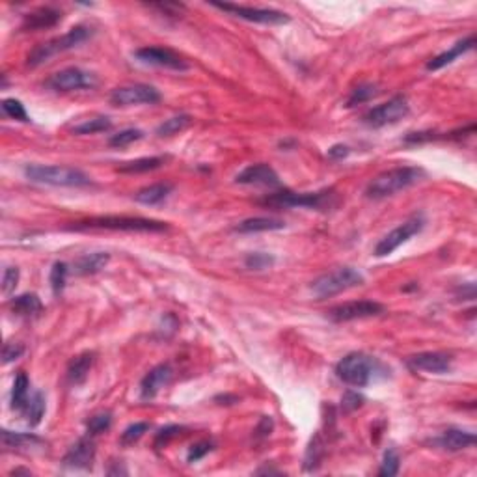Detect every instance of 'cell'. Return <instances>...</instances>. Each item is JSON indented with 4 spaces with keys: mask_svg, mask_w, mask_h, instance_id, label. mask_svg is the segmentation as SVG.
I'll use <instances>...</instances> for the list:
<instances>
[{
    "mask_svg": "<svg viewBox=\"0 0 477 477\" xmlns=\"http://www.w3.org/2000/svg\"><path fill=\"white\" fill-rule=\"evenodd\" d=\"M379 362L365 353H349L336 365V375L341 382L353 388H364L375 379Z\"/></svg>",
    "mask_w": 477,
    "mask_h": 477,
    "instance_id": "6",
    "label": "cell"
},
{
    "mask_svg": "<svg viewBox=\"0 0 477 477\" xmlns=\"http://www.w3.org/2000/svg\"><path fill=\"white\" fill-rule=\"evenodd\" d=\"M399 466H401L399 453L395 452V449H388V452L384 453V459H382V462H380L379 476L380 477L397 476V472H399Z\"/></svg>",
    "mask_w": 477,
    "mask_h": 477,
    "instance_id": "39",
    "label": "cell"
},
{
    "mask_svg": "<svg viewBox=\"0 0 477 477\" xmlns=\"http://www.w3.org/2000/svg\"><path fill=\"white\" fill-rule=\"evenodd\" d=\"M26 179L32 183L51 187H71V189H81V187L92 185L90 175H86L83 170L71 168V166H49V165H28L25 168Z\"/></svg>",
    "mask_w": 477,
    "mask_h": 477,
    "instance_id": "4",
    "label": "cell"
},
{
    "mask_svg": "<svg viewBox=\"0 0 477 477\" xmlns=\"http://www.w3.org/2000/svg\"><path fill=\"white\" fill-rule=\"evenodd\" d=\"M0 438H2V446L8 449H23V447H34L42 444L37 436L28 435V432H13L8 429L0 431Z\"/></svg>",
    "mask_w": 477,
    "mask_h": 477,
    "instance_id": "28",
    "label": "cell"
},
{
    "mask_svg": "<svg viewBox=\"0 0 477 477\" xmlns=\"http://www.w3.org/2000/svg\"><path fill=\"white\" fill-rule=\"evenodd\" d=\"M144 139V133L140 129H125V131H119V133L112 134L108 144L112 148H125V146L133 144L136 140Z\"/></svg>",
    "mask_w": 477,
    "mask_h": 477,
    "instance_id": "38",
    "label": "cell"
},
{
    "mask_svg": "<svg viewBox=\"0 0 477 477\" xmlns=\"http://www.w3.org/2000/svg\"><path fill=\"white\" fill-rule=\"evenodd\" d=\"M45 86L52 92H77V90H92L98 86V77L81 67H66L62 71L52 73L45 81Z\"/></svg>",
    "mask_w": 477,
    "mask_h": 477,
    "instance_id": "8",
    "label": "cell"
},
{
    "mask_svg": "<svg viewBox=\"0 0 477 477\" xmlns=\"http://www.w3.org/2000/svg\"><path fill=\"white\" fill-rule=\"evenodd\" d=\"M436 444L447 449V452H462V449H466V447L476 444V435L462 431V429H447V431L442 432Z\"/></svg>",
    "mask_w": 477,
    "mask_h": 477,
    "instance_id": "21",
    "label": "cell"
},
{
    "mask_svg": "<svg viewBox=\"0 0 477 477\" xmlns=\"http://www.w3.org/2000/svg\"><path fill=\"white\" fill-rule=\"evenodd\" d=\"M183 431H185V427H183V425H166V427H163V429L157 432V436H155V447L168 446L170 442L174 440V438H177V436H179Z\"/></svg>",
    "mask_w": 477,
    "mask_h": 477,
    "instance_id": "42",
    "label": "cell"
},
{
    "mask_svg": "<svg viewBox=\"0 0 477 477\" xmlns=\"http://www.w3.org/2000/svg\"><path fill=\"white\" fill-rule=\"evenodd\" d=\"M112 427V414L110 412H99V414L92 416L86 423L88 435L95 436L101 435V432L108 431Z\"/></svg>",
    "mask_w": 477,
    "mask_h": 477,
    "instance_id": "35",
    "label": "cell"
},
{
    "mask_svg": "<svg viewBox=\"0 0 477 477\" xmlns=\"http://www.w3.org/2000/svg\"><path fill=\"white\" fill-rule=\"evenodd\" d=\"M174 187L170 183H155V185L144 187L134 194V201H139L142 206H157L160 201H165L170 196Z\"/></svg>",
    "mask_w": 477,
    "mask_h": 477,
    "instance_id": "25",
    "label": "cell"
},
{
    "mask_svg": "<svg viewBox=\"0 0 477 477\" xmlns=\"http://www.w3.org/2000/svg\"><path fill=\"white\" fill-rule=\"evenodd\" d=\"M149 431V423L148 421H136L133 425H129L124 432H122V438L119 442L124 444V446H131L134 442H139L146 432Z\"/></svg>",
    "mask_w": 477,
    "mask_h": 477,
    "instance_id": "41",
    "label": "cell"
},
{
    "mask_svg": "<svg viewBox=\"0 0 477 477\" xmlns=\"http://www.w3.org/2000/svg\"><path fill=\"white\" fill-rule=\"evenodd\" d=\"M362 283H364L362 272L353 267H339L336 271H330L323 276H319L315 282H312L310 289H312L313 297L323 300V298L336 297L339 293L358 288Z\"/></svg>",
    "mask_w": 477,
    "mask_h": 477,
    "instance_id": "7",
    "label": "cell"
},
{
    "mask_svg": "<svg viewBox=\"0 0 477 477\" xmlns=\"http://www.w3.org/2000/svg\"><path fill=\"white\" fill-rule=\"evenodd\" d=\"M423 177H425V172L418 166H399V168L386 170L370 181V185L365 187V196L370 200H382L420 183Z\"/></svg>",
    "mask_w": 477,
    "mask_h": 477,
    "instance_id": "1",
    "label": "cell"
},
{
    "mask_svg": "<svg viewBox=\"0 0 477 477\" xmlns=\"http://www.w3.org/2000/svg\"><path fill=\"white\" fill-rule=\"evenodd\" d=\"M377 93H379V90H377L375 84H371V83L360 84V86H356L353 92H351L349 99H347V107H356V105L365 103V101L373 99Z\"/></svg>",
    "mask_w": 477,
    "mask_h": 477,
    "instance_id": "34",
    "label": "cell"
},
{
    "mask_svg": "<svg viewBox=\"0 0 477 477\" xmlns=\"http://www.w3.org/2000/svg\"><path fill=\"white\" fill-rule=\"evenodd\" d=\"M190 124H192V118H190L189 114H179V116H174V118H168L166 122H163L157 127V134L159 136H172V134L185 131Z\"/></svg>",
    "mask_w": 477,
    "mask_h": 477,
    "instance_id": "33",
    "label": "cell"
},
{
    "mask_svg": "<svg viewBox=\"0 0 477 477\" xmlns=\"http://www.w3.org/2000/svg\"><path fill=\"white\" fill-rule=\"evenodd\" d=\"M110 261V256L107 252H93V254H84L75 261V272L81 276H88V274H98L99 271H103Z\"/></svg>",
    "mask_w": 477,
    "mask_h": 477,
    "instance_id": "24",
    "label": "cell"
},
{
    "mask_svg": "<svg viewBox=\"0 0 477 477\" xmlns=\"http://www.w3.org/2000/svg\"><path fill=\"white\" fill-rule=\"evenodd\" d=\"M2 110L11 119H17V122H23V124L30 122V118H28V114L25 110V105L19 99H4L2 101Z\"/></svg>",
    "mask_w": 477,
    "mask_h": 477,
    "instance_id": "40",
    "label": "cell"
},
{
    "mask_svg": "<svg viewBox=\"0 0 477 477\" xmlns=\"http://www.w3.org/2000/svg\"><path fill=\"white\" fill-rule=\"evenodd\" d=\"M160 101V92L149 84H129L119 86L110 93L114 107H134V105H155Z\"/></svg>",
    "mask_w": 477,
    "mask_h": 477,
    "instance_id": "11",
    "label": "cell"
},
{
    "mask_svg": "<svg viewBox=\"0 0 477 477\" xmlns=\"http://www.w3.org/2000/svg\"><path fill=\"white\" fill-rule=\"evenodd\" d=\"M235 183L239 185H254V187H280V177L274 172V168L269 165H250L239 172L235 177Z\"/></svg>",
    "mask_w": 477,
    "mask_h": 477,
    "instance_id": "18",
    "label": "cell"
},
{
    "mask_svg": "<svg viewBox=\"0 0 477 477\" xmlns=\"http://www.w3.org/2000/svg\"><path fill=\"white\" fill-rule=\"evenodd\" d=\"M362 405H364V397L360 394H356V391H347V394L343 395V399H341V408H343L345 412L356 411V408H360Z\"/></svg>",
    "mask_w": 477,
    "mask_h": 477,
    "instance_id": "45",
    "label": "cell"
},
{
    "mask_svg": "<svg viewBox=\"0 0 477 477\" xmlns=\"http://www.w3.org/2000/svg\"><path fill=\"white\" fill-rule=\"evenodd\" d=\"M174 379V370L170 364H159L155 365L153 370H149L146 377L140 382V397L142 399H153L155 395L159 394L163 388L172 382Z\"/></svg>",
    "mask_w": 477,
    "mask_h": 477,
    "instance_id": "17",
    "label": "cell"
},
{
    "mask_svg": "<svg viewBox=\"0 0 477 477\" xmlns=\"http://www.w3.org/2000/svg\"><path fill=\"white\" fill-rule=\"evenodd\" d=\"M25 416H26V423L30 427L40 425V421L43 420V416H45V395L42 391H36V394L32 395L28 403L25 406Z\"/></svg>",
    "mask_w": 477,
    "mask_h": 477,
    "instance_id": "30",
    "label": "cell"
},
{
    "mask_svg": "<svg viewBox=\"0 0 477 477\" xmlns=\"http://www.w3.org/2000/svg\"><path fill=\"white\" fill-rule=\"evenodd\" d=\"M10 306L13 310V313L23 315V317H34V315H37L43 310L42 300L34 293H25V295L11 298Z\"/></svg>",
    "mask_w": 477,
    "mask_h": 477,
    "instance_id": "27",
    "label": "cell"
},
{
    "mask_svg": "<svg viewBox=\"0 0 477 477\" xmlns=\"http://www.w3.org/2000/svg\"><path fill=\"white\" fill-rule=\"evenodd\" d=\"M60 21H62V11L43 6V8L26 13L23 19V30H45V28L57 26Z\"/></svg>",
    "mask_w": 477,
    "mask_h": 477,
    "instance_id": "19",
    "label": "cell"
},
{
    "mask_svg": "<svg viewBox=\"0 0 477 477\" xmlns=\"http://www.w3.org/2000/svg\"><path fill=\"white\" fill-rule=\"evenodd\" d=\"M92 28L86 25H77L73 26L71 30H67L66 34L58 37H52L49 42H43L40 45H36L28 52L26 57V66L28 67H40L42 64L49 62L52 57H57L60 52L71 51L75 47L83 45L84 42H88L92 37Z\"/></svg>",
    "mask_w": 477,
    "mask_h": 477,
    "instance_id": "2",
    "label": "cell"
},
{
    "mask_svg": "<svg viewBox=\"0 0 477 477\" xmlns=\"http://www.w3.org/2000/svg\"><path fill=\"white\" fill-rule=\"evenodd\" d=\"M473 43H476V37H473V36H468L466 40H462V42L455 43V45L449 49V51L442 52V54H438V57L432 58L431 62L427 64V69H429V71H436V69H442V67H446L447 64L455 62L457 58L461 57V54H464V52H468V51H472Z\"/></svg>",
    "mask_w": 477,
    "mask_h": 477,
    "instance_id": "22",
    "label": "cell"
},
{
    "mask_svg": "<svg viewBox=\"0 0 477 477\" xmlns=\"http://www.w3.org/2000/svg\"><path fill=\"white\" fill-rule=\"evenodd\" d=\"M324 455V444L321 440V435H315L310 440V446L306 449V457H304V470L306 472H313V470H317L321 461H323Z\"/></svg>",
    "mask_w": 477,
    "mask_h": 477,
    "instance_id": "31",
    "label": "cell"
},
{
    "mask_svg": "<svg viewBox=\"0 0 477 477\" xmlns=\"http://www.w3.org/2000/svg\"><path fill=\"white\" fill-rule=\"evenodd\" d=\"M17 283H19V269L17 267H8L2 274V293L6 297L16 291Z\"/></svg>",
    "mask_w": 477,
    "mask_h": 477,
    "instance_id": "43",
    "label": "cell"
},
{
    "mask_svg": "<svg viewBox=\"0 0 477 477\" xmlns=\"http://www.w3.org/2000/svg\"><path fill=\"white\" fill-rule=\"evenodd\" d=\"M67 272H69V269H67V265L64 261H57L54 265H52L51 269V288H52V293L54 295H62L64 288H66V280H67Z\"/></svg>",
    "mask_w": 477,
    "mask_h": 477,
    "instance_id": "37",
    "label": "cell"
},
{
    "mask_svg": "<svg viewBox=\"0 0 477 477\" xmlns=\"http://www.w3.org/2000/svg\"><path fill=\"white\" fill-rule=\"evenodd\" d=\"M166 163V157H140V159L127 160L118 166L119 174H146L160 168Z\"/></svg>",
    "mask_w": 477,
    "mask_h": 477,
    "instance_id": "26",
    "label": "cell"
},
{
    "mask_svg": "<svg viewBox=\"0 0 477 477\" xmlns=\"http://www.w3.org/2000/svg\"><path fill=\"white\" fill-rule=\"evenodd\" d=\"M112 127V122L107 118V116H95V118L84 119L83 124H78L73 127V133L75 134H95V133H105V131H110Z\"/></svg>",
    "mask_w": 477,
    "mask_h": 477,
    "instance_id": "32",
    "label": "cell"
},
{
    "mask_svg": "<svg viewBox=\"0 0 477 477\" xmlns=\"http://www.w3.org/2000/svg\"><path fill=\"white\" fill-rule=\"evenodd\" d=\"M211 452H213V442H209V440L196 442L194 446H190L189 453H187V461L198 462L200 459H204V457Z\"/></svg>",
    "mask_w": 477,
    "mask_h": 477,
    "instance_id": "44",
    "label": "cell"
},
{
    "mask_svg": "<svg viewBox=\"0 0 477 477\" xmlns=\"http://www.w3.org/2000/svg\"><path fill=\"white\" fill-rule=\"evenodd\" d=\"M272 429H274V421H272V418L263 416L261 420H259V423H257L256 431H254V436H256V438H267V436H271Z\"/></svg>",
    "mask_w": 477,
    "mask_h": 477,
    "instance_id": "47",
    "label": "cell"
},
{
    "mask_svg": "<svg viewBox=\"0 0 477 477\" xmlns=\"http://www.w3.org/2000/svg\"><path fill=\"white\" fill-rule=\"evenodd\" d=\"M69 230H108V231H140V233H160L168 230L166 222L140 218V216H95L75 222Z\"/></svg>",
    "mask_w": 477,
    "mask_h": 477,
    "instance_id": "3",
    "label": "cell"
},
{
    "mask_svg": "<svg viewBox=\"0 0 477 477\" xmlns=\"http://www.w3.org/2000/svg\"><path fill=\"white\" fill-rule=\"evenodd\" d=\"M285 222L280 218H271V216H254L247 220L239 222L235 226L237 233H259V231H276L283 230Z\"/></svg>",
    "mask_w": 477,
    "mask_h": 477,
    "instance_id": "23",
    "label": "cell"
},
{
    "mask_svg": "<svg viewBox=\"0 0 477 477\" xmlns=\"http://www.w3.org/2000/svg\"><path fill=\"white\" fill-rule=\"evenodd\" d=\"M28 388H30V380L26 373H19L13 382V390H11V408L13 411H25L26 403H28Z\"/></svg>",
    "mask_w": 477,
    "mask_h": 477,
    "instance_id": "29",
    "label": "cell"
},
{
    "mask_svg": "<svg viewBox=\"0 0 477 477\" xmlns=\"http://www.w3.org/2000/svg\"><path fill=\"white\" fill-rule=\"evenodd\" d=\"M93 360H95V353H92V351L77 354L67 365V382L73 386L83 384L84 380L88 379L90 370H92Z\"/></svg>",
    "mask_w": 477,
    "mask_h": 477,
    "instance_id": "20",
    "label": "cell"
},
{
    "mask_svg": "<svg viewBox=\"0 0 477 477\" xmlns=\"http://www.w3.org/2000/svg\"><path fill=\"white\" fill-rule=\"evenodd\" d=\"M408 367L414 371H425V373L444 375L452 371L453 358L446 353L438 351H429V353H418L406 360Z\"/></svg>",
    "mask_w": 477,
    "mask_h": 477,
    "instance_id": "15",
    "label": "cell"
},
{
    "mask_svg": "<svg viewBox=\"0 0 477 477\" xmlns=\"http://www.w3.org/2000/svg\"><path fill=\"white\" fill-rule=\"evenodd\" d=\"M211 6H215L218 10L228 11L233 17L245 19L250 23H259V25H285L289 23V16H285L283 11L278 10H265V8H250V6H237V4H218L213 2Z\"/></svg>",
    "mask_w": 477,
    "mask_h": 477,
    "instance_id": "12",
    "label": "cell"
},
{
    "mask_svg": "<svg viewBox=\"0 0 477 477\" xmlns=\"http://www.w3.org/2000/svg\"><path fill=\"white\" fill-rule=\"evenodd\" d=\"M408 112H411L408 99L405 95H395L390 101L371 108L370 112L364 116V124L373 129L386 127V125H394L397 122H401Z\"/></svg>",
    "mask_w": 477,
    "mask_h": 477,
    "instance_id": "10",
    "label": "cell"
},
{
    "mask_svg": "<svg viewBox=\"0 0 477 477\" xmlns=\"http://www.w3.org/2000/svg\"><path fill=\"white\" fill-rule=\"evenodd\" d=\"M349 153H351L349 146H345V144H336L329 149V157L334 160L345 159V157H347Z\"/></svg>",
    "mask_w": 477,
    "mask_h": 477,
    "instance_id": "48",
    "label": "cell"
},
{
    "mask_svg": "<svg viewBox=\"0 0 477 477\" xmlns=\"http://www.w3.org/2000/svg\"><path fill=\"white\" fill-rule=\"evenodd\" d=\"M274 263H276L274 256L265 254V252H252L245 257V265L250 271H265V269H271Z\"/></svg>",
    "mask_w": 477,
    "mask_h": 477,
    "instance_id": "36",
    "label": "cell"
},
{
    "mask_svg": "<svg viewBox=\"0 0 477 477\" xmlns=\"http://www.w3.org/2000/svg\"><path fill=\"white\" fill-rule=\"evenodd\" d=\"M259 204L265 207H274V209H295V207H304V209H326L336 204V192L330 190H321V192H274L259 200Z\"/></svg>",
    "mask_w": 477,
    "mask_h": 477,
    "instance_id": "5",
    "label": "cell"
},
{
    "mask_svg": "<svg viewBox=\"0 0 477 477\" xmlns=\"http://www.w3.org/2000/svg\"><path fill=\"white\" fill-rule=\"evenodd\" d=\"M425 226V220H423V216L421 215H414L411 216L408 220H405L401 226H397L395 230H391L388 235H384L377 242V247H375V256L377 257H384L394 254L401 245H405L406 241H411L412 237L418 235L421 230Z\"/></svg>",
    "mask_w": 477,
    "mask_h": 477,
    "instance_id": "9",
    "label": "cell"
},
{
    "mask_svg": "<svg viewBox=\"0 0 477 477\" xmlns=\"http://www.w3.org/2000/svg\"><path fill=\"white\" fill-rule=\"evenodd\" d=\"M95 461V444L92 438H81L67 449L64 466L71 470H90Z\"/></svg>",
    "mask_w": 477,
    "mask_h": 477,
    "instance_id": "16",
    "label": "cell"
},
{
    "mask_svg": "<svg viewBox=\"0 0 477 477\" xmlns=\"http://www.w3.org/2000/svg\"><path fill=\"white\" fill-rule=\"evenodd\" d=\"M384 312V306L375 302V300H354V302L334 306L332 310L326 312V315L336 323H347V321H356V319L377 317V315H382Z\"/></svg>",
    "mask_w": 477,
    "mask_h": 477,
    "instance_id": "13",
    "label": "cell"
},
{
    "mask_svg": "<svg viewBox=\"0 0 477 477\" xmlns=\"http://www.w3.org/2000/svg\"><path fill=\"white\" fill-rule=\"evenodd\" d=\"M136 60L148 66L166 67V69H174V71H187L189 69V62L185 58L177 54V52L165 49V47H142L134 52Z\"/></svg>",
    "mask_w": 477,
    "mask_h": 477,
    "instance_id": "14",
    "label": "cell"
},
{
    "mask_svg": "<svg viewBox=\"0 0 477 477\" xmlns=\"http://www.w3.org/2000/svg\"><path fill=\"white\" fill-rule=\"evenodd\" d=\"M23 353H25V347L21 343H6L2 349V362L10 364L13 360L21 358Z\"/></svg>",
    "mask_w": 477,
    "mask_h": 477,
    "instance_id": "46",
    "label": "cell"
}]
</instances>
